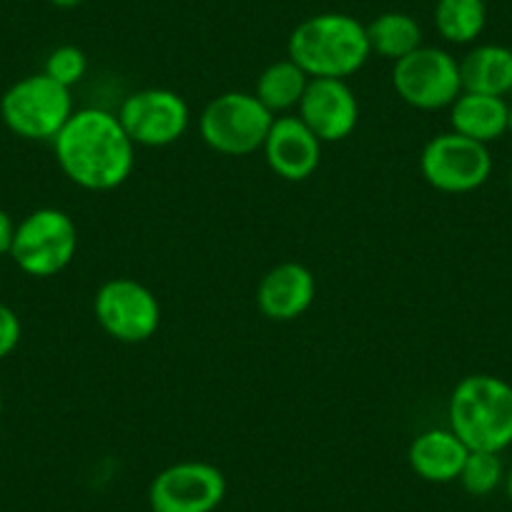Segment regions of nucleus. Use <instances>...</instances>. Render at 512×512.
I'll list each match as a JSON object with an SVG mask.
<instances>
[{
	"label": "nucleus",
	"instance_id": "obj_26",
	"mask_svg": "<svg viewBox=\"0 0 512 512\" xmlns=\"http://www.w3.org/2000/svg\"><path fill=\"white\" fill-rule=\"evenodd\" d=\"M505 490H507V497H510V502H512V467H510V472L505 475Z\"/></svg>",
	"mask_w": 512,
	"mask_h": 512
},
{
	"label": "nucleus",
	"instance_id": "obj_23",
	"mask_svg": "<svg viewBox=\"0 0 512 512\" xmlns=\"http://www.w3.org/2000/svg\"><path fill=\"white\" fill-rule=\"evenodd\" d=\"M21 334L23 327L18 314L8 304L0 302V362L16 352V347L21 344Z\"/></svg>",
	"mask_w": 512,
	"mask_h": 512
},
{
	"label": "nucleus",
	"instance_id": "obj_1",
	"mask_svg": "<svg viewBox=\"0 0 512 512\" xmlns=\"http://www.w3.org/2000/svg\"><path fill=\"white\" fill-rule=\"evenodd\" d=\"M56 161L71 184L86 191H111L126 184L136 166V146L116 113L106 108L73 111L53 139Z\"/></svg>",
	"mask_w": 512,
	"mask_h": 512
},
{
	"label": "nucleus",
	"instance_id": "obj_28",
	"mask_svg": "<svg viewBox=\"0 0 512 512\" xmlns=\"http://www.w3.org/2000/svg\"><path fill=\"white\" fill-rule=\"evenodd\" d=\"M510 134H512V103H510Z\"/></svg>",
	"mask_w": 512,
	"mask_h": 512
},
{
	"label": "nucleus",
	"instance_id": "obj_18",
	"mask_svg": "<svg viewBox=\"0 0 512 512\" xmlns=\"http://www.w3.org/2000/svg\"><path fill=\"white\" fill-rule=\"evenodd\" d=\"M309 86V76L297 66L294 61L284 58V61L272 63L262 71V76L256 78L254 96L264 103L267 111L274 116H287L289 111L299 106L304 91Z\"/></svg>",
	"mask_w": 512,
	"mask_h": 512
},
{
	"label": "nucleus",
	"instance_id": "obj_21",
	"mask_svg": "<svg viewBox=\"0 0 512 512\" xmlns=\"http://www.w3.org/2000/svg\"><path fill=\"white\" fill-rule=\"evenodd\" d=\"M460 485L467 495L487 497L505 482V465L500 460V452H472L467 455L465 467L460 472Z\"/></svg>",
	"mask_w": 512,
	"mask_h": 512
},
{
	"label": "nucleus",
	"instance_id": "obj_16",
	"mask_svg": "<svg viewBox=\"0 0 512 512\" xmlns=\"http://www.w3.org/2000/svg\"><path fill=\"white\" fill-rule=\"evenodd\" d=\"M450 126L455 134L487 146L510 131V103L502 96L462 91L450 106Z\"/></svg>",
	"mask_w": 512,
	"mask_h": 512
},
{
	"label": "nucleus",
	"instance_id": "obj_11",
	"mask_svg": "<svg viewBox=\"0 0 512 512\" xmlns=\"http://www.w3.org/2000/svg\"><path fill=\"white\" fill-rule=\"evenodd\" d=\"M224 497V472L199 460L164 467L149 485L151 512H214Z\"/></svg>",
	"mask_w": 512,
	"mask_h": 512
},
{
	"label": "nucleus",
	"instance_id": "obj_8",
	"mask_svg": "<svg viewBox=\"0 0 512 512\" xmlns=\"http://www.w3.org/2000/svg\"><path fill=\"white\" fill-rule=\"evenodd\" d=\"M93 312L103 332L123 344L149 342L161 327V304L156 294L128 277L103 282L93 299Z\"/></svg>",
	"mask_w": 512,
	"mask_h": 512
},
{
	"label": "nucleus",
	"instance_id": "obj_25",
	"mask_svg": "<svg viewBox=\"0 0 512 512\" xmlns=\"http://www.w3.org/2000/svg\"><path fill=\"white\" fill-rule=\"evenodd\" d=\"M51 3L58 8H76V6H81L83 0H51Z\"/></svg>",
	"mask_w": 512,
	"mask_h": 512
},
{
	"label": "nucleus",
	"instance_id": "obj_19",
	"mask_svg": "<svg viewBox=\"0 0 512 512\" xmlns=\"http://www.w3.org/2000/svg\"><path fill=\"white\" fill-rule=\"evenodd\" d=\"M369 51L397 63L422 46V26L410 13L387 11L367 26Z\"/></svg>",
	"mask_w": 512,
	"mask_h": 512
},
{
	"label": "nucleus",
	"instance_id": "obj_9",
	"mask_svg": "<svg viewBox=\"0 0 512 512\" xmlns=\"http://www.w3.org/2000/svg\"><path fill=\"white\" fill-rule=\"evenodd\" d=\"M420 171L427 184L442 194H470L490 179L492 154L480 141L447 131L427 141Z\"/></svg>",
	"mask_w": 512,
	"mask_h": 512
},
{
	"label": "nucleus",
	"instance_id": "obj_5",
	"mask_svg": "<svg viewBox=\"0 0 512 512\" xmlns=\"http://www.w3.org/2000/svg\"><path fill=\"white\" fill-rule=\"evenodd\" d=\"M73 116L71 88L46 73H33L13 83L0 98V118L26 141H53Z\"/></svg>",
	"mask_w": 512,
	"mask_h": 512
},
{
	"label": "nucleus",
	"instance_id": "obj_4",
	"mask_svg": "<svg viewBox=\"0 0 512 512\" xmlns=\"http://www.w3.org/2000/svg\"><path fill=\"white\" fill-rule=\"evenodd\" d=\"M274 118L254 93L229 91L206 103L199 116V134L216 154L251 156L264 146Z\"/></svg>",
	"mask_w": 512,
	"mask_h": 512
},
{
	"label": "nucleus",
	"instance_id": "obj_22",
	"mask_svg": "<svg viewBox=\"0 0 512 512\" xmlns=\"http://www.w3.org/2000/svg\"><path fill=\"white\" fill-rule=\"evenodd\" d=\"M88 71V58L81 48L76 46H58L48 53L46 66H43V73L51 76L53 81H58L61 86L71 88L76 83L83 81Z\"/></svg>",
	"mask_w": 512,
	"mask_h": 512
},
{
	"label": "nucleus",
	"instance_id": "obj_13",
	"mask_svg": "<svg viewBox=\"0 0 512 512\" xmlns=\"http://www.w3.org/2000/svg\"><path fill=\"white\" fill-rule=\"evenodd\" d=\"M267 166L284 181H307L322 164V141L299 116H277L262 146Z\"/></svg>",
	"mask_w": 512,
	"mask_h": 512
},
{
	"label": "nucleus",
	"instance_id": "obj_15",
	"mask_svg": "<svg viewBox=\"0 0 512 512\" xmlns=\"http://www.w3.org/2000/svg\"><path fill=\"white\" fill-rule=\"evenodd\" d=\"M467 455H470L467 445L450 427L447 430L432 427V430L420 432L410 442L407 462H410L412 472L425 482L445 485V482H455L460 477Z\"/></svg>",
	"mask_w": 512,
	"mask_h": 512
},
{
	"label": "nucleus",
	"instance_id": "obj_10",
	"mask_svg": "<svg viewBox=\"0 0 512 512\" xmlns=\"http://www.w3.org/2000/svg\"><path fill=\"white\" fill-rule=\"evenodd\" d=\"M118 121L134 146L164 149L189 131L191 111L184 96L171 88H141L123 98Z\"/></svg>",
	"mask_w": 512,
	"mask_h": 512
},
{
	"label": "nucleus",
	"instance_id": "obj_29",
	"mask_svg": "<svg viewBox=\"0 0 512 512\" xmlns=\"http://www.w3.org/2000/svg\"><path fill=\"white\" fill-rule=\"evenodd\" d=\"M510 194H512V169H510Z\"/></svg>",
	"mask_w": 512,
	"mask_h": 512
},
{
	"label": "nucleus",
	"instance_id": "obj_20",
	"mask_svg": "<svg viewBox=\"0 0 512 512\" xmlns=\"http://www.w3.org/2000/svg\"><path fill=\"white\" fill-rule=\"evenodd\" d=\"M487 26L485 0H437L435 28L442 41L452 46H470Z\"/></svg>",
	"mask_w": 512,
	"mask_h": 512
},
{
	"label": "nucleus",
	"instance_id": "obj_12",
	"mask_svg": "<svg viewBox=\"0 0 512 512\" xmlns=\"http://www.w3.org/2000/svg\"><path fill=\"white\" fill-rule=\"evenodd\" d=\"M297 116L322 144L349 139L359 123V101L342 78H309Z\"/></svg>",
	"mask_w": 512,
	"mask_h": 512
},
{
	"label": "nucleus",
	"instance_id": "obj_14",
	"mask_svg": "<svg viewBox=\"0 0 512 512\" xmlns=\"http://www.w3.org/2000/svg\"><path fill=\"white\" fill-rule=\"evenodd\" d=\"M317 299V279L304 264L282 262L256 287V307L272 322H294Z\"/></svg>",
	"mask_w": 512,
	"mask_h": 512
},
{
	"label": "nucleus",
	"instance_id": "obj_17",
	"mask_svg": "<svg viewBox=\"0 0 512 512\" xmlns=\"http://www.w3.org/2000/svg\"><path fill=\"white\" fill-rule=\"evenodd\" d=\"M460 78L462 91L505 98L512 91V51L497 43L470 48L460 61Z\"/></svg>",
	"mask_w": 512,
	"mask_h": 512
},
{
	"label": "nucleus",
	"instance_id": "obj_2",
	"mask_svg": "<svg viewBox=\"0 0 512 512\" xmlns=\"http://www.w3.org/2000/svg\"><path fill=\"white\" fill-rule=\"evenodd\" d=\"M289 61L309 78L347 81L369 61L367 26L347 13H319L292 31L287 43Z\"/></svg>",
	"mask_w": 512,
	"mask_h": 512
},
{
	"label": "nucleus",
	"instance_id": "obj_3",
	"mask_svg": "<svg viewBox=\"0 0 512 512\" xmlns=\"http://www.w3.org/2000/svg\"><path fill=\"white\" fill-rule=\"evenodd\" d=\"M447 420L467 450H507L512 445V384L495 374L462 377L447 402Z\"/></svg>",
	"mask_w": 512,
	"mask_h": 512
},
{
	"label": "nucleus",
	"instance_id": "obj_7",
	"mask_svg": "<svg viewBox=\"0 0 512 512\" xmlns=\"http://www.w3.org/2000/svg\"><path fill=\"white\" fill-rule=\"evenodd\" d=\"M392 88L417 111H442L462 93L460 61L445 48L420 46L392 68Z\"/></svg>",
	"mask_w": 512,
	"mask_h": 512
},
{
	"label": "nucleus",
	"instance_id": "obj_24",
	"mask_svg": "<svg viewBox=\"0 0 512 512\" xmlns=\"http://www.w3.org/2000/svg\"><path fill=\"white\" fill-rule=\"evenodd\" d=\"M13 236H16V224L6 209H0V254H11Z\"/></svg>",
	"mask_w": 512,
	"mask_h": 512
},
{
	"label": "nucleus",
	"instance_id": "obj_6",
	"mask_svg": "<svg viewBox=\"0 0 512 512\" xmlns=\"http://www.w3.org/2000/svg\"><path fill=\"white\" fill-rule=\"evenodd\" d=\"M76 249L78 229L71 216L53 206H43L16 224L11 259L28 277L48 279L73 262Z\"/></svg>",
	"mask_w": 512,
	"mask_h": 512
},
{
	"label": "nucleus",
	"instance_id": "obj_27",
	"mask_svg": "<svg viewBox=\"0 0 512 512\" xmlns=\"http://www.w3.org/2000/svg\"><path fill=\"white\" fill-rule=\"evenodd\" d=\"M0 417H3V390H0Z\"/></svg>",
	"mask_w": 512,
	"mask_h": 512
}]
</instances>
